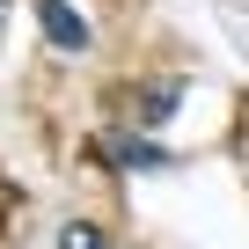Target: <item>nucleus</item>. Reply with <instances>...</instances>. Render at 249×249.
Returning a JSON list of instances; mask_svg holds the SVG:
<instances>
[{"label": "nucleus", "mask_w": 249, "mask_h": 249, "mask_svg": "<svg viewBox=\"0 0 249 249\" xmlns=\"http://www.w3.org/2000/svg\"><path fill=\"white\" fill-rule=\"evenodd\" d=\"M103 161L110 169H176V154L140 140V132H103Z\"/></svg>", "instance_id": "obj_1"}, {"label": "nucleus", "mask_w": 249, "mask_h": 249, "mask_svg": "<svg viewBox=\"0 0 249 249\" xmlns=\"http://www.w3.org/2000/svg\"><path fill=\"white\" fill-rule=\"evenodd\" d=\"M37 22H44V37H52L59 52H88V22L66 8V0H37Z\"/></svg>", "instance_id": "obj_2"}, {"label": "nucleus", "mask_w": 249, "mask_h": 249, "mask_svg": "<svg viewBox=\"0 0 249 249\" xmlns=\"http://www.w3.org/2000/svg\"><path fill=\"white\" fill-rule=\"evenodd\" d=\"M176 103H183V81H176V73H169V81H147V88L132 95V124H169Z\"/></svg>", "instance_id": "obj_3"}, {"label": "nucleus", "mask_w": 249, "mask_h": 249, "mask_svg": "<svg viewBox=\"0 0 249 249\" xmlns=\"http://www.w3.org/2000/svg\"><path fill=\"white\" fill-rule=\"evenodd\" d=\"M59 249H110V242H103L88 220H66V227H59Z\"/></svg>", "instance_id": "obj_4"}]
</instances>
